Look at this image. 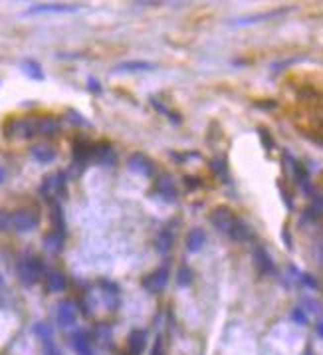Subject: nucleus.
Masks as SVG:
<instances>
[{"mask_svg":"<svg viewBox=\"0 0 323 355\" xmlns=\"http://www.w3.org/2000/svg\"><path fill=\"white\" fill-rule=\"evenodd\" d=\"M228 236H230L232 240H236V242H246V240H250V238L254 236V230L250 228V224H248L246 220L236 218V222H234V226L230 228Z\"/></svg>","mask_w":323,"mask_h":355,"instance_id":"8","label":"nucleus"},{"mask_svg":"<svg viewBox=\"0 0 323 355\" xmlns=\"http://www.w3.org/2000/svg\"><path fill=\"white\" fill-rule=\"evenodd\" d=\"M127 165H129V169H131L133 173H139V175H145V177H151V175L155 173L153 161H151L147 155H143V153L131 155L129 161H127Z\"/></svg>","mask_w":323,"mask_h":355,"instance_id":"3","label":"nucleus"},{"mask_svg":"<svg viewBox=\"0 0 323 355\" xmlns=\"http://www.w3.org/2000/svg\"><path fill=\"white\" fill-rule=\"evenodd\" d=\"M206 244V232L200 228H192L186 234V250L188 252H198Z\"/></svg>","mask_w":323,"mask_h":355,"instance_id":"9","label":"nucleus"},{"mask_svg":"<svg viewBox=\"0 0 323 355\" xmlns=\"http://www.w3.org/2000/svg\"><path fill=\"white\" fill-rule=\"evenodd\" d=\"M22 69L30 75V77H34V79H42V67L34 61V59H28V61H24L22 63Z\"/></svg>","mask_w":323,"mask_h":355,"instance_id":"13","label":"nucleus"},{"mask_svg":"<svg viewBox=\"0 0 323 355\" xmlns=\"http://www.w3.org/2000/svg\"><path fill=\"white\" fill-rule=\"evenodd\" d=\"M155 65L149 61H125V63L117 65V69H123V71H149Z\"/></svg>","mask_w":323,"mask_h":355,"instance_id":"12","label":"nucleus"},{"mask_svg":"<svg viewBox=\"0 0 323 355\" xmlns=\"http://www.w3.org/2000/svg\"><path fill=\"white\" fill-rule=\"evenodd\" d=\"M87 87H91L93 93H99V91H101V85H99V81H97L95 77H89V79H87Z\"/></svg>","mask_w":323,"mask_h":355,"instance_id":"20","label":"nucleus"},{"mask_svg":"<svg viewBox=\"0 0 323 355\" xmlns=\"http://www.w3.org/2000/svg\"><path fill=\"white\" fill-rule=\"evenodd\" d=\"M48 288L50 290H63V286H65V280H63V276L59 274V272H50L48 274Z\"/></svg>","mask_w":323,"mask_h":355,"instance_id":"15","label":"nucleus"},{"mask_svg":"<svg viewBox=\"0 0 323 355\" xmlns=\"http://www.w3.org/2000/svg\"><path fill=\"white\" fill-rule=\"evenodd\" d=\"M291 317H293V319H295V321H301V323H303V321H305V315H303V313H301V309H295V311H293V315H291Z\"/></svg>","mask_w":323,"mask_h":355,"instance_id":"22","label":"nucleus"},{"mask_svg":"<svg viewBox=\"0 0 323 355\" xmlns=\"http://www.w3.org/2000/svg\"><path fill=\"white\" fill-rule=\"evenodd\" d=\"M295 274H297V278L301 280L303 286H307V288H317V280H315L311 274H305V272H295Z\"/></svg>","mask_w":323,"mask_h":355,"instance_id":"18","label":"nucleus"},{"mask_svg":"<svg viewBox=\"0 0 323 355\" xmlns=\"http://www.w3.org/2000/svg\"><path fill=\"white\" fill-rule=\"evenodd\" d=\"M252 256H254V262H256V266H258L260 272H264V274H273V272H275L273 258L269 256V252H268L264 246H256L254 252H252Z\"/></svg>","mask_w":323,"mask_h":355,"instance_id":"6","label":"nucleus"},{"mask_svg":"<svg viewBox=\"0 0 323 355\" xmlns=\"http://www.w3.org/2000/svg\"><path fill=\"white\" fill-rule=\"evenodd\" d=\"M210 224L218 230V232H224V234H228L230 232V228L234 226V222H236V214L232 212V210H228L226 206H216L212 212H210Z\"/></svg>","mask_w":323,"mask_h":355,"instance_id":"1","label":"nucleus"},{"mask_svg":"<svg viewBox=\"0 0 323 355\" xmlns=\"http://www.w3.org/2000/svg\"><path fill=\"white\" fill-rule=\"evenodd\" d=\"M172 242H174V234H172L170 230H162V232L157 236V250H159V252H166V250H170Z\"/></svg>","mask_w":323,"mask_h":355,"instance_id":"11","label":"nucleus"},{"mask_svg":"<svg viewBox=\"0 0 323 355\" xmlns=\"http://www.w3.org/2000/svg\"><path fill=\"white\" fill-rule=\"evenodd\" d=\"M32 155H34V159L40 161V163H50V161H54V157H55L54 149H50V147H46V145H38V147H34Z\"/></svg>","mask_w":323,"mask_h":355,"instance_id":"10","label":"nucleus"},{"mask_svg":"<svg viewBox=\"0 0 323 355\" xmlns=\"http://www.w3.org/2000/svg\"><path fill=\"white\" fill-rule=\"evenodd\" d=\"M309 214H313V216L323 214V196H315L311 200V206L305 210V216H309Z\"/></svg>","mask_w":323,"mask_h":355,"instance_id":"17","label":"nucleus"},{"mask_svg":"<svg viewBox=\"0 0 323 355\" xmlns=\"http://www.w3.org/2000/svg\"><path fill=\"white\" fill-rule=\"evenodd\" d=\"M69 117H71V119H75V121H73L75 125H85V119H83L81 115H77L75 111H69Z\"/></svg>","mask_w":323,"mask_h":355,"instance_id":"21","label":"nucleus"},{"mask_svg":"<svg viewBox=\"0 0 323 355\" xmlns=\"http://www.w3.org/2000/svg\"><path fill=\"white\" fill-rule=\"evenodd\" d=\"M212 171L218 175V177H222V178H228V165H226V159H222V157H216V159H212Z\"/></svg>","mask_w":323,"mask_h":355,"instance_id":"14","label":"nucleus"},{"mask_svg":"<svg viewBox=\"0 0 323 355\" xmlns=\"http://www.w3.org/2000/svg\"><path fill=\"white\" fill-rule=\"evenodd\" d=\"M319 333H321V335H323V323H321V325H319Z\"/></svg>","mask_w":323,"mask_h":355,"instance_id":"25","label":"nucleus"},{"mask_svg":"<svg viewBox=\"0 0 323 355\" xmlns=\"http://www.w3.org/2000/svg\"><path fill=\"white\" fill-rule=\"evenodd\" d=\"M176 280H178V286H188L192 282V270L188 266H180L178 274H176Z\"/></svg>","mask_w":323,"mask_h":355,"instance_id":"16","label":"nucleus"},{"mask_svg":"<svg viewBox=\"0 0 323 355\" xmlns=\"http://www.w3.org/2000/svg\"><path fill=\"white\" fill-rule=\"evenodd\" d=\"M42 272H44V266H42V262L38 260V258H30V260H24L20 266H18V276H20V280H24V282H36L40 276H42Z\"/></svg>","mask_w":323,"mask_h":355,"instance_id":"2","label":"nucleus"},{"mask_svg":"<svg viewBox=\"0 0 323 355\" xmlns=\"http://www.w3.org/2000/svg\"><path fill=\"white\" fill-rule=\"evenodd\" d=\"M166 282H168V266H161L159 270H155L143 280V286L149 292H161L166 286Z\"/></svg>","mask_w":323,"mask_h":355,"instance_id":"4","label":"nucleus"},{"mask_svg":"<svg viewBox=\"0 0 323 355\" xmlns=\"http://www.w3.org/2000/svg\"><path fill=\"white\" fill-rule=\"evenodd\" d=\"M4 180V169H0V182Z\"/></svg>","mask_w":323,"mask_h":355,"instance_id":"24","label":"nucleus"},{"mask_svg":"<svg viewBox=\"0 0 323 355\" xmlns=\"http://www.w3.org/2000/svg\"><path fill=\"white\" fill-rule=\"evenodd\" d=\"M155 194L161 196L162 200H170V202L176 198V186L168 175H161L155 180Z\"/></svg>","mask_w":323,"mask_h":355,"instance_id":"5","label":"nucleus"},{"mask_svg":"<svg viewBox=\"0 0 323 355\" xmlns=\"http://www.w3.org/2000/svg\"><path fill=\"white\" fill-rule=\"evenodd\" d=\"M281 236H283V242H285L287 246H291V238H289V232H287V228L283 230V234H281Z\"/></svg>","mask_w":323,"mask_h":355,"instance_id":"23","label":"nucleus"},{"mask_svg":"<svg viewBox=\"0 0 323 355\" xmlns=\"http://www.w3.org/2000/svg\"><path fill=\"white\" fill-rule=\"evenodd\" d=\"M260 131V135H262V145L269 151V149H273V139H271V135L266 131V129H258Z\"/></svg>","mask_w":323,"mask_h":355,"instance_id":"19","label":"nucleus"},{"mask_svg":"<svg viewBox=\"0 0 323 355\" xmlns=\"http://www.w3.org/2000/svg\"><path fill=\"white\" fill-rule=\"evenodd\" d=\"M36 224H38V216L32 214V212H20V214L10 216V226H14V228L20 230V232L32 230Z\"/></svg>","mask_w":323,"mask_h":355,"instance_id":"7","label":"nucleus"}]
</instances>
